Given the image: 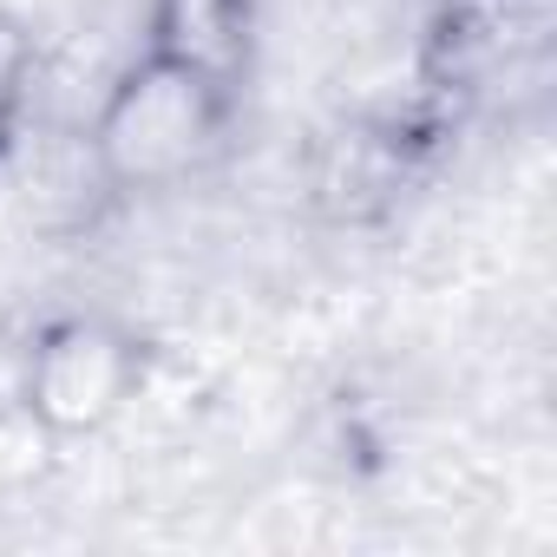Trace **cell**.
Returning a JSON list of instances; mask_svg holds the SVG:
<instances>
[{"label":"cell","instance_id":"obj_1","mask_svg":"<svg viewBox=\"0 0 557 557\" xmlns=\"http://www.w3.org/2000/svg\"><path fill=\"white\" fill-rule=\"evenodd\" d=\"M230 132V73L190 47L151 40L99 99L86 151L92 177L119 197L177 190L197 177Z\"/></svg>","mask_w":557,"mask_h":557},{"label":"cell","instance_id":"obj_2","mask_svg":"<svg viewBox=\"0 0 557 557\" xmlns=\"http://www.w3.org/2000/svg\"><path fill=\"white\" fill-rule=\"evenodd\" d=\"M138 387H145V342L138 329L99 309L53 315L21 361V407L53 440L106 433L138 400Z\"/></svg>","mask_w":557,"mask_h":557},{"label":"cell","instance_id":"obj_3","mask_svg":"<svg viewBox=\"0 0 557 557\" xmlns=\"http://www.w3.org/2000/svg\"><path fill=\"white\" fill-rule=\"evenodd\" d=\"M557 0H446L433 27V79L453 92L492 86L544 60Z\"/></svg>","mask_w":557,"mask_h":557},{"label":"cell","instance_id":"obj_4","mask_svg":"<svg viewBox=\"0 0 557 557\" xmlns=\"http://www.w3.org/2000/svg\"><path fill=\"white\" fill-rule=\"evenodd\" d=\"M34 79H40V47H34L21 14L0 8V164H8L14 145H21L27 106H34Z\"/></svg>","mask_w":557,"mask_h":557}]
</instances>
